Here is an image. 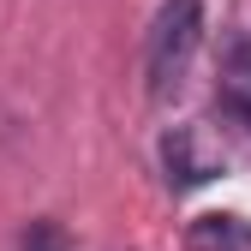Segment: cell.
Masks as SVG:
<instances>
[{"mask_svg":"<svg viewBox=\"0 0 251 251\" xmlns=\"http://www.w3.org/2000/svg\"><path fill=\"white\" fill-rule=\"evenodd\" d=\"M203 42V6L198 0H168L155 12V30H150V48H144V78H150V96H168L179 90L185 66Z\"/></svg>","mask_w":251,"mask_h":251,"instance_id":"cell-1","label":"cell"},{"mask_svg":"<svg viewBox=\"0 0 251 251\" xmlns=\"http://www.w3.org/2000/svg\"><path fill=\"white\" fill-rule=\"evenodd\" d=\"M162 168H168L174 185H209L227 168V155H222V144H215L203 126H174L162 138Z\"/></svg>","mask_w":251,"mask_h":251,"instance_id":"cell-2","label":"cell"},{"mask_svg":"<svg viewBox=\"0 0 251 251\" xmlns=\"http://www.w3.org/2000/svg\"><path fill=\"white\" fill-rule=\"evenodd\" d=\"M185 251H251V222L245 215H198L185 227Z\"/></svg>","mask_w":251,"mask_h":251,"instance_id":"cell-3","label":"cell"},{"mask_svg":"<svg viewBox=\"0 0 251 251\" xmlns=\"http://www.w3.org/2000/svg\"><path fill=\"white\" fill-rule=\"evenodd\" d=\"M18 251H72V239H66V227H60L54 215H42V222H30V227H24Z\"/></svg>","mask_w":251,"mask_h":251,"instance_id":"cell-4","label":"cell"},{"mask_svg":"<svg viewBox=\"0 0 251 251\" xmlns=\"http://www.w3.org/2000/svg\"><path fill=\"white\" fill-rule=\"evenodd\" d=\"M222 108L245 126V132H251V78H227V90H222Z\"/></svg>","mask_w":251,"mask_h":251,"instance_id":"cell-5","label":"cell"}]
</instances>
